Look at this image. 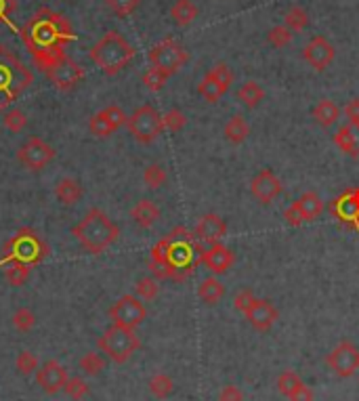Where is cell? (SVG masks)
I'll return each mask as SVG.
<instances>
[{
  "label": "cell",
  "mask_w": 359,
  "mask_h": 401,
  "mask_svg": "<svg viewBox=\"0 0 359 401\" xmlns=\"http://www.w3.org/2000/svg\"><path fill=\"white\" fill-rule=\"evenodd\" d=\"M21 38L34 57V63L44 72L65 55V47L76 40L72 23L51 8H40L23 27Z\"/></svg>",
  "instance_id": "1"
},
{
  "label": "cell",
  "mask_w": 359,
  "mask_h": 401,
  "mask_svg": "<svg viewBox=\"0 0 359 401\" xmlns=\"http://www.w3.org/2000/svg\"><path fill=\"white\" fill-rule=\"evenodd\" d=\"M72 235L91 254L106 252L120 235V227L99 208H91L74 227Z\"/></svg>",
  "instance_id": "2"
},
{
  "label": "cell",
  "mask_w": 359,
  "mask_h": 401,
  "mask_svg": "<svg viewBox=\"0 0 359 401\" xmlns=\"http://www.w3.org/2000/svg\"><path fill=\"white\" fill-rule=\"evenodd\" d=\"M132 59H134L132 44L118 32H108L99 42L91 47V61L106 76H116Z\"/></svg>",
  "instance_id": "3"
},
{
  "label": "cell",
  "mask_w": 359,
  "mask_h": 401,
  "mask_svg": "<svg viewBox=\"0 0 359 401\" xmlns=\"http://www.w3.org/2000/svg\"><path fill=\"white\" fill-rule=\"evenodd\" d=\"M32 80L34 76L25 63L0 44V111L17 99L32 85Z\"/></svg>",
  "instance_id": "4"
},
{
  "label": "cell",
  "mask_w": 359,
  "mask_h": 401,
  "mask_svg": "<svg viewBox=\"0 0 359 401\" xmlns=\"http://www.w3.org/2000/svg\"><path fill=\"white\" fill-rule=\"evenodd\" d=\"M49 246L44 244V240L32 229V227H21L6 244L2 250V259L0 265L6 263H23L27 267H36L40 265L46 257H49Z\"/></svg>",
  "instance_id": "5"
},
{
  "label": "cell",
  "mask_w": 359,
  "mask_h": 401,
  "mask_svg": "<svg viewBox=\"0 0 359 401\" xmlns=\"http://www.w3.org/2000/svg\"><path fill=\"white\" fill-rule=\"evenodd\" d=\"M101 353H106L114 364H126L139 349H141V340L134 334V330L122 328L112 323L97 340Z\"/></svg>",
  "instance_id": "6"
},
{
  "label": "cell",
  "mask_w": 359,
  "mask_h": 401,
  "mask_svg": "<svg viewBox=\"0 0 359 401\" xmlns=\"http://www.w3.org/2000/svg\"><path fill=\"white\" fill-rule=\"evenodd\" d=\"M126 126H128V132L132 135L134 141H139L141 145H149L153 143L162 130H164V124H162V116L158 113V109L153 105H141L132 111V116H128L126 120Z\"/></svg>",
  "instance_id": "7"
},
{
  "label": "cell",
  "mask_w": 359,
  "mask_h": 401,
  "mask_svg": "<svg viewBox=\"0 0 359 401\" xmlns=\"http://www.w3.org/2000/svg\"><path fill=\"white\" fill-rule=\"evenodd\" d=\"M149 61L153 68L172 76L189 61V53L175 38H164L149 51Z\"/></svg>",
  "instance_id": "8"
},
{
  "label": "cell",
  "mask_w": 359,
  "mask_h": 401,
  "mask_svg": "<svg viewBox=\"0 0 359 401\" xmlns=\"http://www.w3.org/2000/svg\"><path fill=\"white\" fill-rule=\"evenodd\" d=\"M145 317H147L145 304L141 302L139 297H132V295L120 297L118 301L112 304V309H110L112 323L122 326V328H128V330H134L137 326H141L145 321Z\"/></svg>",
  "instance_id": "9"
},
{
  "label": "cell",
  "mask_w": 359,
  "mask_h": 401,
  "mask_svg": "<svg viewBox=\"0 0 359 401\" xmlns=\"http://www.w3.org/2000/svg\"><path fill=\"white\" fill-rule=\"evenodd\" d=\"M44 74L59 91H74L84 80V70L68 55H63L53 66H49Z\"/></svg>",
  "instance_id": "10"
},
{
  "label": "cell",
  "mask_w": 359,
  "mask_h": 401,
  "mask_svg": "<svg viewBox=\"0 0 359 401\" xmlns=\"http://www.w3.org/2000/svg\"><path fill=\"white\" fill-rule=\"evenodd\" d=\"M330 370L341 378H351L359 372V349L351 340H341L326 357Z\"/></svg>",
  "instance_id": "11"
},
{
  "label": "cell",
  "mask_w": 359,
  "mask_h": 401,
  "mask_svg": "<svg viewBox=\"0 0 359 401\" xmlns=\"http://www.w3.org/2000/svg\"><path fill=\"white\" fill-rule=\"evenodd\" d=\"M17 160L30 171H42L46 164L55 160V149L40 137H32L19 147Z\"/></svg>",
  "instance_id": "12"
},
{
  "label": "cell",
  "mask_w": 359,
  "mask_h": 401,
  "mask_svg": "<svg viewBox=\"0 0 359 401\" xmlns=\"http://www.w3.org/2000/svg\"><path fill=\"white\" fill-rule=\"evenodd\" d=\"M128 120V116L124 113V109L118 105H108L106 109L97 111L91 120H89V130L91 135H95L97 139H108L112 132H116L120 126H124Z\"/></svg>",
  "instance_id": "13"
},
{
  "label": "cell",
  "mask_w": 359,
  "mask_h": 401,
  "mask_svg": "<svg viewBox=\"0 0 359 401\" xmlns=\"http://www.w3.org/2000/svg\"><path fill=\"white\" fill-rule=\"evenodd\" d=\"M68 370L57 362V359H46L38 370H36V383L46 395H57L63 391L68 383Z\"/></svg>",
  "instance_id": "14"
},
{
  "label": "cell",
  "mask_w": 359,
  "mask_h": 401,
  "mask_svg": "<svg viewBox=\"0 0 359 401\" xmlns=\"http://www.w3.org/2000/svg\"><path fill=\"white\" fill-rule=\"evenodd\" d=\"M303 57L305 61L315 70V72H324L336 57L334 44L330 40H326L324 36H313L305 49H303Z\"/></svg>",
  "instance_id": "15"
},
{
  "label": "cell",
  "mask_w": 359,
  "mask_h": 401,
  "mask_svg": "<svg viewBox=\"0 0 359 401\" xmlns=\"http://www.w3.org/2000/svg\"><path fill=\"white\" fill-rule=\"evenodd\" d=\"M250 192L254 196V200H258L260 204H271L275 198L282 196L284 185L279 181V177H275L273 171L263 168L260 173H256L250 181Z\"/></svg>",
  "instance_id": "16"
},
{
  "label": "cell",
  "mask_w": 359,
  "mask_h": 401,
  "mask_svg": "<svg viewBox=\"0 0 359 401\" xmlns=\"http://www.w3.org/2000/svg\"><path fill=\"white\" fill-rule=\"evenodd\" d=\"M202 263L208 267L210 273L215 276H223L232 269V265L236 263V254L232 248H227L225 244L217 242V244H210L208 250L202 252Z\"/></svg>",
  "instance_id": "17"
},
{
  "label": "cell",
  "mask_w": 359,
  "mask_h": 401,
  "mask_svg": "<svg viewBox=\"0 0 359 401\" xmlns=\"http://www.w3.org/2000/svg\"><path fill=\"white\" fill-rule=\"evenodd\" d=\"M279 317V311L267 299H254L252 307L246 311V319L258 332H267Z\"/></svg>",
  "instance_id": "18"
},
{
  "label": "cell",
  "mask_w": 359,
  "mask_h": 401,
  "mask_svg": "<svg viewBox=\"0 0 359 401\" xmlns=\"http://www.w3.org/2000/svg\"><path fill=\"white\" fill-rule=\"evenodd\" d=\"M225 233H227V223H225L219 214H215V212L204 214V216L198 221V225H196V235H198L202 242H206V244H217V242H221V240L225 237Z\"/></svg>",
  "instance_id": "19"
},
{
  "label": "cell",
  "mask_w": 359,
  "mask_h": 401,
  "mask_svg": "<svg viewBox=\"0 0 359 401\" xmlns=\"http://www.w3.org/2000/svg\"><path fill=\"white\" fill-rule=\"evenodd\" d=\"M334 145L347 154V156H353L358 158L359 156V124H345L336 130L334 135Z\"/></svg>",
  "instance_id": "20"
},
{
  "label": "cell",
  "mask_w": 359,
  "mask_h": 401,
  "mask_svg": "<svg viewBox=\"0 0 359 401\" xmlns=\"http://www.w3.org/2000/svg\"><path fill=\"white\" fill-rule=\"evenodd\" d=\"M130 218H132L141 229H149V227H153L156 221L160 218V208L151 200L143 198V200H139L132 206Z\"/></svg>",
  "instance_id": "21"
},
{
  "label": "cell",
  "mask_w": 359,
  "mask_h": 401,
  "mask_svg": "<svg viewBox=\"0 0 359 401\" xmlns=\"http://www.w3.org/2000/svg\"><path fill=\"white\" fill-rule=\"evenodd\" d=\"M82 196H84L82 185H80L76 179H72V177L61 179V181L57 183V187H55V198L59 200V204H63V206H74Z\"/></svg>",
  "instance_id": "22"
},
{
  "label": "cell",
  "mask_w": 359,
  "mask_h": 401,
  "mask_svg": "<svg viewBox=\"0 0 359 401\" xmlns=\"http://www.w3.org/2000/svg\"><path fill=\"white\" fill-rule=\"evenodd\" d=\"M294 206L298 208V212H301V216H303L305 223L315 221L324 212V202H322V198L315 192H305L298 200L294 202Z\"/></svg>",
  "instance_id": "23"
},
{
  "label": "cell",
  "mask_w": 359,
  "mask_h": 401,
  "mask_svg": "<svg viewBox=\"0 0 359 401\" xmlns=\"http://www.w3.org/2000/svg\"><path fill=\"white\" fill-rule=\"evenodd\" d=\"M313 118L320 126L330 128L339 122L341 118V107L332 99H322L315 107H313Z\"/></svg>",
  "instance_id": "24"
},
{
  "label": "cell",
  "mask_w": 359,
  "mask_h": 401,
  "mask_svg": "<svg viewBox=\"0 0 359 401\" xmlns=\"http://www.w3.org/2000/svg\"><path fill=\"white\" fill-rule=\"evenodd\" d=\"M170 17L179 27H187L198 17V6L191 0H177L170 6Z\"/></svg>",
  "instance_id": "25"
},
{
  "label": "cell",
  "mask_w": 359,
  "mask_h": 401,
  "mask_svg": "<svg viewBox=\"0 0 359 401\" xmlns=\"http://www.w3.org/2000/svg\"><path fill=\"white\" fill-rule=\"evenodd\" d=\"M223 295H225V286L215 276L202 280V284L198 288V297H200V301L204 302V304H217V302L223 299Z\"/></svg>",
  "instance_id": "26"
},
{
  "label": "cell",
  "mask_w": 359,
  "mask_h": 401,
  "mask_svg": "<svg viewBox=\"0 0 359 401\" xmlns=\"http://www.w3.org/2000/svg\"><path fill=\"white\" fill-rule=\"evenodd\" d=\"M250 135V126L246 122V118H241L239 113L232 116L225 124V139L234 145H241Z\"/></svg>",
  "instance_id": "27"
},
{
  "label": "cell",
  "mask_w": 359,
  "mask_h": 401,
  "mask_svg": "<svg viewBox=\"0 0 359 401\" xmlns=\"http://www.w3.org/2000/svg\"><path fill=\"white\" fill-rule=\"evenodd\" d=\"M198 93H200V97L204 101H208V103H217V101L221 99L227 91L219 85V80L208 72L202 80H200V85H198Z\"/></svg>",
  "instance_id": "28"
},
{
  "label": "cell",
  "mask_w": 359,
  "mask_h": 401,
  "mask_svg": "<svg viewBox=\"0 0 359 401\" xmlns=\"http://www.w3.org/2000/svg\"><path fill=\"white\" fill-rule=\"evenodd\" d=\"M238 99L246 105V107H256L260 101L265 99V91H263V87L258 85V82H254V80H248V82H244L241 87L238 89Z\"/></svg>",
  "instance_id": "29"
},
{
  "label": "cell",
  "mask_w": 359,
  "mask_h": 401,
  "mask_svg": "<svg viewBox=\"0 0 359 401\" xmlns=\"http://www.w3.org/2000/svg\"><path fill=\"white\" fill-rule=\"evenodd\" d=\"M149 391H151L153 397L166 400V397L172 395L175 383H172V378H170L168 374H162V372H160V374H153V376L149 378Z\"/></svg>",
  "instance_id": "30"
},
{
  "label": "cell",
  "mask_w": 359,
  "mask_h": 401,
  "mask_svg": "<svg viewBox=\"0 0 359 401\" xmlns=\"http://www.w3.org/2000/svg\"><path fill=\"white\" fill-rule=\"evenodd\" d=\"M284 25L292 32H303L309 25V13L303 6H292L284 15Z\"/></svg>",
  "instance_id": "31"
},
{
  "label": "cell",
  "mask_w": 359,
  "mask_h": 401,
  "mask_svg": "<svg viewBox=\"0 0 359 401\" xmlns=\"http://www.w3.org/2000/svg\"><path fill=\"white\" fill-rule=\"evenodd\" d=\"M4 267H6V269H4V278H6V282H8L11 286L19 288V286H23V284L27 282L32 267H27V265H23V263H17V261H15V263H6Z\"/></svg>",
  "instance_id": "32"
},
{
  "label": "cell",
  "mask_w": 359,
  "mask_h": 401,
  "mask_svg": "<svg viewBox=\"0 0 359 401\" xmlns=\"http://www.w3.org/2000/svg\"><path fill=\"white\" fill-rule=\"evenodd\" d=\"M143 181H145V185H147L149 190H160V187L166 185L168 175H166L164 166H160V164H149V166L143 171Z\"/></svg>",
  "instance_id": "33"
},
{
  "label": "cell",
  "mask_w": 359,
  "mask_h": 401,
  "mask_svg": "<svg viewBox=\"0 0 359 401\" xmlns=\"http://www.w3.org/2000/svg\"><path fill=\"white\" fill-rule=\"evenodd\" d=\"M168 78H170V76H168L166 72H162V70H158V68H153V66L143 72V85H145V89L151 91V93L162 91Z\"/></svg>",
  "instance_id": "34"
},
{
  "label": "cell",
  "mask_w": 359,
  "mask_h": 401,
  "mask_svg": "<svg viewBox=\"0 0 359 401\" xmlns=\"http://www.w3.org/2000/svg\"><path fill=\"white\" fill-rule=\"evenodd\" d=\"M301 385H303L301 376H298L296 372H292V370H284V372L277 376V391H279L282 395H286V397H290Z\"/></svg>",
  "instance_id": "35"
},
{
  "label": "cell",
  "mask_w": 359,
  "mask_h": 401,
  "mask_svg": "<svg viewBox=\"0 0 359 401\" xmlns=\"http://www.w3.org/2000/svg\"><path fill=\"white\" fill-rule=\"evenodd\" d=\"M2 124H4V128L8 132L17 135V132H21L27 126V118H25V113L21 109H8L2 116Z\"/></svg>",
  "instance_id": "36"
},
{
  "label": "cell",
  "mask_w": 359,
  "mask_h": 401,
  "mask_svg": "<svg viewBox=\"0 0 359 401\" xmlns=\"http://www.w3.org/2000/svg\"><path fill=\"white\" fill-rule=\"evenodd\" d=\"M15 366H17L19 374L30 376V374H36V370L40 368V362L32 351H21L15 359Z\"/></svg>",
  "instance_id": "37"
},
{
  "label": "cell",
  "mask_w": 359,
  "mask_h": 401,
  "mask_svg": "<svg viewBox=\"0 0 359 401\" xmlns=\"http://www.w3.org/2000/svg\"><path fill=\"white\" fill-rule=\"evenodd\" d=\"M80 370L89 376H97L101 370H106V359L99 353H87L80 357Z\"/></svg>",
  "instance_id": "38"
},
{
  "label": "cell",
  "mask_w": 359,
  "mask_h": 401,
  "mask_svg": "<svg viewBox=\"0 0 359 401\" xmlns=\"http://www.w3.org/2000/svg\"><path fill=\"white\" fill-rule=\"evenodd\" d=\"M63 391L72 401H82L89 395V385L80 376H72V378H68Z\"/></svg>",
  "instance_id": "39"
},
{
  "label": "cell",
  "mask_w": 359,
  "mask_h": 401,
  "mask_svg": "<svg viewBox=\"0 0 359 401\" xmlns=\"http://www.w3.org/2000/svg\"><path fill=\"white\" fill-rule=\"evenodd\" d=\"M292 36H294L292 30H288L286 25H275V27L269 30L267 40H269L271 47H275V49H284V47H288V44L292 42Z\"/></svg>",
  "instance_id": "40"
},
{
  "label": "cell",
  "mask_w": 359,
  "mask_h": 401,
  "mask_svg": "<svg viewBox=\"0 0 359 401\" xmlns=\"http://www.w3.org/2000/svg\"><path fill=\"white\" fill-rule=\"evenodd\" d=\"M134 292L139 299L143 301H153L160 292V286L156 282V278H141L137 284H134Z\"/></svg>",
  "instance_id": "41"
},
{
  "label": "cell",
  "mask_w": 359,
  "mask_h": 401,
  "mask_svg": "<svg viewBox=\"0 0 359 401\" xmlns=\"http://www.w3.org/2000/svg\"><path fill=\"white\" fill-rule=\"evenodd\" d=\"M162 124H164V128L166 130H170V132H179L185 124H187V116L181 111V109H168L164 116H162Z\"/></svg>",
  "instance_id": "42"
},
{
  "label": "cell",
  "mask_w": 359,
  "mask_h": 401,
  "mask_svg": "<svg viewBox=\"0 0 359 401\" xmlns=\"http://www.w3.org/2000/svg\"><path fill=\"white\" fill-rule=\"evenodd\" d=\"M11 321H13V326H15L19 332H27V330L34 328V323H36V315H34L27 307H21V309H17V311L13 313Z\"/></svg>",
  "instance_id": "43"
},
{
  "label": "cell",
  "mask_w": 359,
  "mask_h": 401,
  "mask_svg": "<svg viewBox=\"0 0 359 401\" xmlns=\"http://www.w3.org/2000/svg\"><path fill=\"white\" fill-rule=\"evenodd\" d=\"M210 74L219 80V85H221L225 91L232 89V85H234V72H232V68H229L227 63H223V61L215 63L213 70H210Z\"/></svg>",
  "instance_id": "44"
},
{
  "label": "cell",
  "mask_w": 359,
  "mask_h": 401,
  "mask_svg": "<svg viewBox=\"0 0 359 401\" xmlns=\"http://www.w3.org/2000/svg\"><path fill=\"white\" fill-rule=\"evenodd\" d=\"M106 4L118 15V17H126L130 13L137 11V6L141 4V0H106Z\"/></svg>",
  "instance_id": "45"
},
{
  "label": "cell",
  "mask_w": 359,
  "mask_h": 401,
  "mask_svg": "<svg viewBox=\"0 0 359 401\" xmlns=\"http://www.w3.org/2000/svg\"><path fill=\"white\" fill-rule=\"evenodd\" d=\"M254 299H256V297L252 295V290H248V288L238 290V292H236V297H234V307L238 309L239 313H244V315H246V311L252 307Z\"/></svg>",
  "instance_id": "46"
},
{
  "label": "cell",
  "mask_w": 359,
  "mask_h": 401,
  "mask_svg": "<svg viewBox=\"0 0 359 401\" xmlns=\"http://www.w3.org/2000/svg\"><path fill=\"white\" fill-rule=\"evenodd\" d=\"M284 218H286V223H288V225H292V227H301V225L305 223V221H303V216H301V212H298V208L294 206V202H292V206H288V208H286Z\"/></svg>",
  "instance_id": "47"
},
{
  "label": "cell",
  "mask_w": 359,
  "mask_h": 401,
  "mask_svg": "<svg viewBox=\"0 0 359 401\" xmlns=\"http://www.w3.org/2000/svg\"><path fill=\"white\" fill-rule=\"evenodd\" d=\"M244 400V395H241V391H239L236 385H227V387H223V391H221V395H219V401H241Z\"/></svg>",
  "instance_id": "48"
},
{
  "label": "cell",
  "mask_w": 359,
  "mask_h": 401,
  "mask_svg": "<svg viewBox=\"0 0 359 401\" xmlns=\"http://www.w3.org/2000/svg\"><path fill=\"white\" fill-rule=\"evenodd\" d=\"M15 11V0H0V25L11 23V13Z\"/></svg>",
  "instance_id": "49"
},
{
  "label": "cell",
  "mask_w": 359,
  "mask_h": 401,
  "mask_svg": "<svg viewBox=\"0 0 359 401\" xmlns=\"http://www.w3.org/2000/svg\"><path fill=\"white\" fill-rule=\"evenodd\" d=\"M345 116L349 118L351 124H359V97L351 99L345 105Z\"/></svg>",
  "instance_id": "50"
},
{
  "label": "cell",
  "mask_w": 359,
  "mask_h": 401,
  "mask_svg": "<svg viewBox=\"0 0 359 401\" xmlns=\"http://www.w3.org/2000/svg\"><path fill=\"white\" fill-rule=\"evenodd\" d=\"M290 401H313V393H311V389L309 387H305V385H301L290 397Z\"/></svg>",
  "instance_id": "51"
}]
</instances>
